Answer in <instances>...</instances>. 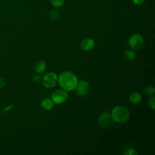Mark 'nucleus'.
Instances as JSON below:
<instances>
[{
	"instance_id": "obj_5",
	"label": "nucleus",
	"mask_w": 155,
	"mask_h": 155,
	"mask_svg": "<svg viewBox=\"0 0 155 155\" xmlns=\"http://www.w3.org/2000/svg\"><path fill=\"white\" fill-rule=\"evenodd\" d=\"M128 44L131 48H133V50H138L143 46V39L140 35L134 34L130 38Z\"/></svg>"
},
{
	"instance_id": "obj_16",
	"label": "nucleus",
	"mask_w": 155,
	"mask_h": 155,
	"mask_svg": "<svg viewBox=\"0 0 155 155\" xmlns=\"http://www.w3.org/2000/svg\"><path fill=\"white\" fill-rule=\"evenodd\" d=\"M123 154L124 155H137V153L134 149L130 148V149L126 150Z\"/></svg>"
},
{
	"instance_id": "obj_6",
	"label": "nucleus",
	"mask_w": 155,
	"mask_h": 155,
	"mask_svg": "<svg viewBox=\"0 0 155 155\" xmlns=\"http://www.w3.org/2000/svg\"><path fill=\"white\" fill-rule=\"evenodd\" d=\"M89 88V83L85 80H81L78 82L76 89V93L79 96H85L88 91Z\"/></svg>"
},
{
	"instance_id": "obj_11",
	"label": "nucleus",
	"mask_w": 155,
	"mask_h": 155,
	"mask_svg": "<svg viewBox=\"0 0 155 155\" xmlns=\"http://www.w3.org/2000/svg\"><path fill=\"white\" fill-rule=\"evenodd\" d=\"M46 65L44 61H38L36 62L35 65V70L38 73H42L45 70Z\"/></svg>"
},
{
	"instance_id": "obj_7",
	"label": "nucleus",
	"mask_w": 155,
	"mask_h": 155,
	"mask_svg": "<svg viewBox=\"0 0 155 155\" xmlns=\"http://www.w3.org/2000/svg\"><path fill=\"white\" fill-rule=\"evenodd\" d=\"M111 119L110 113L105 111L102 113L99 117V124L102 127H107L110 125Z\"/></svg>"
},
{
	"instance_id": "obj_1",
	"label": "nucleus",
	"mask_w": 155,
	"mask_h": 155,
	"mask_svg": "<svg viewBox=\"0 0 155 155\" xmlns=\"http://www.w3.org/2000/svg\"><path fill=\"white\" fill-rule=\"evenodd\" d=\"M60 87L66 91L74 90L77 86L78 81L76 76L71 71H65L62 72L58 78Z\"/></svg>"
},
{
	"instance_id": "obj_12",
	"label": "nucleus",
	"mask_w": 155,
	"mask_h": 155,
	"mask_svg": "<svg viewBox=\"0 0 155 155\" xmlns=\"http://www.w3.org/2000/svg\"><path fill=\"white\" fill-rule=\"evenodd\" d=\"M136 57V54L134 51L128 50L124 53V58L128 61H133Z\"/></svg>"
},
{
	"instance_id": "obj_13",
	"label": "nucleus",
	"mask_w": 155,
	"mask_h": 155,
	"mask_svg": "<svg viewBox=\"0 0 155 155\" xmlns=\"http://www.w3.org/2000/svg\"><path fill=\"white\" fill-rule=\"evenodd\" d=\"M143 91V93L147 95H153L155 93V88L153 86L148 85L144 88Z\"/></svg>"
},
{
	"instance_id": "obj_2",
	"label": "nucleus",
	"mask_w": 155,
	"mask_h": 155,
	"mask_svg": "<svg viewBox=\"0 0 155 155\" xmlns=\"http://www.w3.org/2000/svg\"><path fill=\"white\" fill-rule=\"evenodd\" d=\"M111 119L116 123H123L129 117V111L127 108L122 106H117L114 108L111 114Z\"/></svg>"
},
{
	"instance_id": "obj_9",
	"label": "nucleus",
	"mask_w": 155,
	"mask_h": 155,
	"mask_svg": "<svg viewBox=\"0 0 155 155\" xmlns=\"http://www.w3.org/2000/svg\"><path fill=\"white\" fill-rule=\"evenodd\" d=\"M53 104L54 103L52 101V100L46 98L41 101V106L43 109L45 110H50L51 109L53 108Z\"/></svg>"
},
{
	"instance_id": "obj_17",
	"label": "nucleus",
	"mask_w": 155,
	"mask_h": 155,
	"mask_svg": "<svg viewBox=\"0 0 155 155\" xmlns=\"http://www.w3.org/2000/svg\"><path fill=\"white\" fill-rule=\"evenodd\" d=\"M148 105H149V107L152 110H154V108H155V97L154 96H152L149 99Z\"/></svg>"
},
{
	"instance_id": "obj_15",
	"label": "nucleus",
	"mask_w": 155,
	"mask_h": 155,
	"mask_svg": "<svg viewBox=\"0 0 155 155\" xmlns=\"http://www.w3.org/2000/svg\"><path fill=\"white\" fill-rule=\"evenodd\" d=\"M65 0H50L51 4L54 7H61L64 3Z\"/></svg>"
},
{
	"instance_id": "obj_14",
	"label": "nucleus",
	"mask_w": 155,
	"mask_h": 155,
	"mask_svg": "<svg viewBox=\"0 0 155 155\" xmlns=\"http://www.w3.org/2000/svg\"><path fill=\"white\" fill-rule=\"evenodd\" d=\"M59 16V12L56 10H53L51 11L48 14V18L51 20H55Z\"/></svg>"
},
{
	"instance_id": "obj_10",
	"label": "nucleus",
	"mask_w": 155,
	"mask_h": 155,
	"mask_svg": "<svg viewBox=\"0 0 155 155\" xmlns=\"http://www.w3.org/2000/svg\"><path fill=\"white\" fill-rule=\"evenodd\" d=\"M129 99L130 102L134 104H139L142 99L140 94L137 92H133L130 94L129 96Z\"/></svg>"
},
{
	"instance_id": "obj_18",
	"label": "nucleus",
	"mask_w": 155,
	"mask_h": 155,
	"mask_svg": "<svg viewBox=\"0 0 155 155\" xmlns=\"http://www.w3.org/2000/svg\"><path fill=\"white\" fill-rule=\"evenodd\" d=\"M32 80L35 82H39L41 81V78L39 75H35L32 78Z\"/></svg>"
},
{
	"instance_id": "obj_20",
	"label": "nucleus",
	"mask_w": 155,
	"mask_h": 155,
	"mask_svg": "<svg viewBox=\"0 0 155 155\" xmlns=\"http://www.w3.org/2000/svg\"><path fill=\"white\" fill-rule=\"evenodd\" d=\"M4 84H5V83H4V80H3L2 79L0 78V89L4 87Z\"/></svg>"
},
{
	"instance_id": "obj_19",
	"label": "nucleus",
	"mask_w": 155,
	"mask_h": 155,
	"mask_svg": "<svg viewBox=\"0 0 155 155\" xmlns=\"http://www.w3.org/2000/svg\"><path fill=\"white\" fill-rule=\"evenodd\" d=\"M144 1H145V0H132L134 4H137V5L142 4V3L144 2Z\"/></svg>"
},
{
	"instance_id": "obj_3",
	"label": "nucleus",
	"mask_w": 155,
	"mask_h": 155,
	"mask_svg": "<svg viewBox=\"0 0 155 155\" xmlns=\"http://www.w3.org/2000/svg\"><path fill=\"white\" fill-rule=\"evenodd\" d=\"M43 85L47 88L54 87L58 82V77L55 73L50 72L44 75L42 79Z\"/></svg>"
},
{
	"instance_id": "obj_4",
	"label": "nucleus",
	"mask_w": 155,
	"mask_h": 155,
	"mask_svg": "<svg viewBox=\"0 0 155 155\" xmlns=\"http://www.w3.org/2000/svg\"><path fill=\"white\" fill-rule=\"evenodd\" d=\"M68 97L67 92L63 89L55 90L51 94V100L54 104H61L64 103Z\"/></svg>"
},
{
	"instance_id": "obj_8",
	"label": "nucleus",
	"mask_w": 155,
	"mask_h": 155,
	"mask_svg": "<svg viewBox=\"0 0 155 155\" xmlns=\"http://www.w3.org/2000/svg\"><path fill=\"white\" fill-rule=\"evenodd\" d=\"M94 45V41L90 38H85L81 43V47L84 51L91 50Z\"/></svg>"
}]
</instances>
